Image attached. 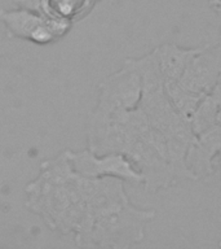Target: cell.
I'll return each instance as SVG.
<instances>
[{"label":"cell","instance_id":"obj_1","mask_svg":"<svg viewBox=\"0 0 221 249\" xmlns=\"http://www.w3.org/2000/svg\"><path fill=\"white\" fill-rule=\"evenodd\" d=\"M154 209H141L129 200L101 215L93 225L87 247L127 249L139 244L145 237V227L154 221Z\"/></svg>","mask_w":221,"mask_h":249},{"label":"cell","instance_id":"obj_2","mask_svg":"<svg viewBox=\"0 0 221 249\" xmlns=\"http://www.w3.org/2000/svg\"><path fill=\"white\" fill-rule=\"evenodd\" d=\"M141 78L131 58L124 60L118 71L110 74L98 85V100L93 112L112 114L137 108L141 101Z\"/></svg>","mask_w":221,"mask_h":249},{"label":"cell","instance_id":"obj_3","mask_svg":"<svg viewBox=\"0 0 221 249\" xmlns=\"http://www.w3.org/2000/svg\"><path fill=\"white\" fill-rule=\"evenodd\" d=\"M0 18L11 36L46 44L57 40L69 31L71 23L63 19L48 17L38 9L19 8L13 11H0Z\"/></svg>","mask_w":221,"mask_h":249},{"label":"cell","instance_id":"obj_4","mask_svg":"<svg viewBox=\"0 0 221 249\" xmlns=\"http://www.w3.org/2000/svg\"><path fill=\"white\" fill-rule=\"evenodd\" d=\"M74 170L89 178L112 177L129 183L131 186H143L145 179L133 163L123 153L96 155L91 149L74 152L66 151Z\"/></svg>","mask_w":221,"mask_h":249},{"label":"cell","instance_id":"obj_5","mask_svg":"<svg viewBox=\"0 0 221 249\" xmlns=\"http://www.w3.org/2000/svg\"><path fill=\"white\" fill-rule=\"evenodd\" d=\"M126 156L142 174L143 187L147 192H157L174 186L167 157L149 143L136 139Z\"/></svg>","mask_w":221,"mask_h":249},{"label":"cell","instance_id":"obj_6","mask_svg":"<svg viewBox=\"0 0 221 249\" xmlns=\"http://www.w3.org/2000/svg\"><path fill=\"white\" fill-rule=\"evenodd\" d=\"M221 78V43H207L190 61L180 83L191 92L208 95Z\"/></svg>","mask_w":221,"mask_h":249},{"label":"cell","instance_id":"obj_7","mask_svg":"<svg viewBox=\"0 0 221 249\" xmlns=\"http://www.w3.org/2000/svg\"><path fill=\"white\" fill-rule=\"evenodd\" d=\"M221 151V124H217L197 135L188 153V165L198 180L208 179L215 174L213 160Z\"/></svg>","mask_w":221,"mask_h":249},{"label":"cell","instance_id":"obj_8","mask_svg":"<svg viewBox=\"0 0 221 249\" xmlns=\"http://www.w3.org/2000/svg\"><path fill=\"white\" fill-rule=\"evenodd\" d=\"M205 47V44L195 48H184L174 43H164L162 46L157 47L155 50L166 81H180L190 61Z\"/></svg>","mask_w":221,"mask_h":249},{"label":"cell","instance_id":"obj_9","mask_svg":"<svg viewBox=\"0 0 221 249\" xmlns=\"http://www.w3.org/2000/svg\"><path fill=\"white\" fill-rule=\"evenodd\" d=\"M131 61L141 78V101L166 93V78L163 75L155 48L145 56L131 58Z\"/></svg>","mask_w":221,"mask_h":249},{"label":"cell","instance_id":"obj_10","mask_svg":"<svg viewBox=\"0 0 221 249\" xmlns=\"http://www.w3.org/2000/svg\"><path fill=\"white\" fill-rule=\"evenodd\" d=\"M95 7L92 0H38V11L48 17L77 21Z\"/></svg>","mask_w":221,"mask_h":249},{"label":"cell","instance_id":"obj_11","mask_svg":"<svg viewBox=\"0 0 221 249\" xmlns=\"http://www.w3.org/2000/svg\"><path fill=\"white\" fill-rule=\"evenodd\" d=\"M166 93L174 108L188 121H190L201 100L205 96L191 92L178 81H166Z\"/></svg>","mask_w":221,"mask_h":249},{"label":"cell","instance_id":"obj_12","mask_svg":"<svg viewBox=\"0 0 221 249\" xmlns=\"http://www.w3.org/2000/svg\"><path fill=\"white\" fill-rule=\"evenodd\" d=\"M219 105L215 103L212 97L205 95L201 100L199 105L190 118V126L193 128L195 135H201L202 132L207 131L217 124V114H219Z\"/></svg>","mask_w":221,"mask_h":249},{"label":"cell","instance_id":"obj_13","mask_svg":"<svg viewBox=\"0 0 221 249\" xmlns=\"http://www.w3.org/2000/svg\"><path fill=\"white\" fill-rule=\"evenodd\" d=\"M208 95L212 97L213 100H215V103L219 105V108L221 109V78L219 79V82L216 83V86L213 87L212 91H211Z\"/></svg>","mask_w":221,"mask_h":249},{"label":"cell","instance_id":"obj_14","mask_svg":"<svg viewBox=\"0 0 221 249\" xmlns=\"http://www.w3.org/2000/svg\"><path fill=\"white\" fill-rule=\"evenodd\" d=\"M213 167H215V173H219V175L221 177V151L217 153L213 160Z\"/></svg>","mask_w":221,"mask_h":249},{"label":"cell","instance_id":"obj_15","mask_svg":"<svg viewBox=\"0 0 221 249\" xmlns=\"http://www.w3.org/2000/svg\"><path fill=\"white\" fill-rule=\"evenodd\" d=\"M92 1H93V4H97L98 1H100V0H92Z\"/></svg>","mask_w":221,"mask_h":249}]
</instances>
